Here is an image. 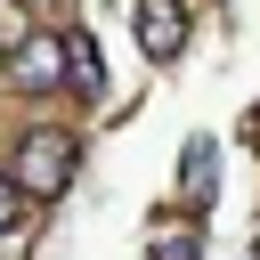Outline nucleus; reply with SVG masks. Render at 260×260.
Instances as JSON below:
<instances>
[{"mask_svg":"<svg viewBox=\"0 0 260 260\" xmlns=\"http://www.w3.org/2000/svg\"><path fill=\"white\" fill-rule=\"evenodd\" d=\"M65 179H73V138L65 130H32L16 146V187L32 203H49V195H65Z\"/></svg>","mask_w":260,"mask_h":260,"instance_id":"nucleus-1","label":"nucleus"},{"mask_svg":"<svg viewBox=\"0 0 260 260\" xmlns=\"http://www.w3.org/2000/svg\"><path fill=\"white\" fill-rule=\"evenodd\" d=\"M8 81H16L24 98H49V89L65 81V32H32V41H16V49H8Z\"/></svg>","mask_w":260,"mask_h":260,"instance_id":"nucleus-2","label":"nucleus"},{"mask_svg":"<svg viewBox=\"0 0 260 260\" xmlns=\"http://www.w3.org/2000/svg\"><path fill=\"white\" fill-rule=\"evenodd\" d=\"M138 49H146L154 65H171V57L187 49V8H179V0H138Z\"/></svg>","mask_w":260,"mask_h":260,"instance_id":"nucleus-3","label":"nucleus"},{"mask_svg":"<svg viewBox=\"0 0 260 260\" xmlns=\"http://www.w3.org/2000/svg\"><path fill=\"white\" fill-rule=\"evenodd\" d=\"M65 65H73V89H81V98H98V89H106V65H98V41H89L81 24H65Z\"/></svg>","mask_w":260,"mask_h":260,"instance_id":"nucleus-4","label":"nucleus"},{"mask_svg":"<svg viewBox=\"0 0 260 260\" xmlns=\"http://www.w3.org/2000/svg\"><path fill=\"white\" fill-rule=\"evenodd\" d=\"M179 179H187V195H195V203H211V195H219V146H211V138H195Z\"/></svg>","mask_w":260,"mask_h":260,"instance_id":"nucleus-5","label":"nucleus"},{"mask_svg":"<svg viewBox=\"0 0 260 260\" xmlns=\"http://www.w3.org/2000/svg\"><path fill=\"white\" fill-rule=\"evenodd\" d=\"M24 187H16V171H0V236H24Z\"/></svg>","mask_w":260,"mask_h":260,"instance_id":"nucleus-6","label":"nucleus"},{"mask_svg":"<svg viewBox=\"0 0 260 260\" xmlns=\"http://www.w3.org/2000/svg\"><path fill=\"white\" fill-rule=\"evenodd\" d=\"M146 260H203V252H195V236H187V228H171V236H154V252H146Z\"/></svg>","mask_w":260,"mask_h":260,"instance_id":"nucleus-7","label":"nucleus"},{"mask_svg":"<svg viewBox=\"0 0 260 260\" xmlns=\"http://www.w3.org/2000/svg\"><path fill=\"white\" fill-rule=\"evenodd\" d=\"M24 8H49V0H24Z\"/></svg>","mask_w":260,"mask_h":260,"instance_id":"nucleus-8","label":"nucleus"}]
</instances>
